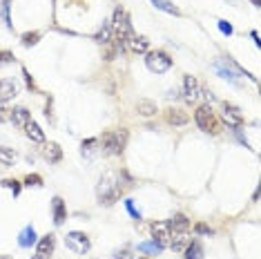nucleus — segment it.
Masks as SVG:
<instances>
[{
    "mask_svg": "<svg viewBox=\"0 0 261 259\" xmlns=\"http://www.w3.org/2000/svg\"><path fill=\"white\" fill-rule=\"evenodd\" d=\"M123 192V183H121V174L114 172V170H107L103 177L99 179V185H96V197H99V201L105 203V206H110L114 203Z\"/></svg>",
    "mask_w": 261,
    "mask_h": 259,
    "instance_id": "nucleus-1",
    "label": "nucleus"
},
{
    "mask_svg": "<svg viewBox=\"0 0 261 259\" xmlns=\"http://www.w3.org/2000/svg\"><path fill=\"white\" fill-rule=\"evenodd\" d=\"M101 152L107 156L112 154H121L125 143H128V130H110L101 137Z\"/></svg>",
    "mask_w": 261,
    "mask_h": 259,
    "instance_id": "nucleus-2",
    "label": "nucleus"
},
{
    "mask_svg": "<svg viewBox=\"0 0 261 259\" xmlns=\"http://www.w3.org/2000/svg\"><path fill=\"white\" fill-rule=\"evenodd\" d=\"M215 69H217V74H219L221 78H228V81H232V83H237V76H241V74L250 76L248 72H244V69L239 67L237 63H232L230 58L217 61V63H215ZM250 78H252V76H250ZM252 81H255V78H252Z\"/></svg>",
    "mask_w": 261,
    "mask_h": 259,
    "instance_id": "nucleus-3",
    "label": "nucleus"
},
{
    "mask_svg": "<svg viewBox=\"0 0 261 259\" xmlns=\"http://www.w3.org/2000/svg\"><path fill=\"white\" fill-rule=\"evenodd\" d=\"M145 65H147V69L154 72V74H163V72H168V69L172 67V58L165 52H147Z\"/></svg>",
    "mask_w": 261,
    "mask_h": 259,
    "instance_id": "nucleus-4",
    "label": "nucleus"
},
{
    "mask_svg": "<svg viewBox=\"0 0 261 259\" xmlns=\"http://www.w3.org/2000/svg\"><path fill=\"white\" fill-rule=\"evenodd\" d=\"M65 246L70 248L72 253H76V255H85L92 244H89V237H87L85 232L72 230V232H67V237H65Z\"/></svg>",
    "mask_w": 261,
    "mask_h": 259,
    "instance_id": "nucleus-5",
    "label": "nucleus"
},
{
    "mask_svg": "<svg viewBox=\"0 0 261 259\" xmlns=\"http://www.w3.org/2000/svg\"><path fill=\"white\" fill-rule=\"evenodd\" d=\"M194 121H197V125L201 127L203 132H217V121H215V114H212L210 105L197 107V112H194Z\"/></svg>",
    "mask_w": 261,
    "mask_h": 259,
    "instance_id": "nucleus-6",
    "label": "nucleus"
},
{
    "mask_svg": "<svg viewBox=\"0 0 261 259\" xmlns=\"http://www.w3.org/2000/svg\"><path fill=\"white\" fill-rule=\"evenodd\" d=\"M221 119H223V123H226L228 127H241L244 125V114H241V109L230 105V103H223Z\"/></svg>",
    "mask_w": 261,
    "mask_h": 259,
    "instance_id": "nucleus-7",
    "label": "nucleus"
},
{
    "mask_svg": "<svg viewBox=\"0 0 261 259\" xmlns=\"http://www.w3.org/2000/svg\"><path fill=\"white\" fill-rule=\"evenodd\" d=\"M152 237H154V242L161 244L163 248L170 244V237H172V226L170 221H154L152 224Z\"/></svg>",
    "mask_w": 261,
    "mask_h": 259,
    "instance_id": "nucleus-8",
    "label": "nucleus"
},
{
    "mask_svg": "<svg viewBox=\"0 0 261 259\" xmlns=\"http://www.w3.org/2000/svg\"><path fill=\"white\" fill-rule=\"evenodd\" d=\"M147 47H150V41H147L145 36H136L134 31L130 34L128 43H125V49H130V52H134V54H145Z\"/></svg>",
    "mask_w": 261,
    "mask_h": 259,
    "instance_id": "nucleus-9",
    "label": "nucleus"
},
{
    "mask_svg": "<svg viewBox=\"0 0 261 259\" xmlns=\"http://www.w3.org/2000/svg\"><path fill=\"white\" fill-rule=\"evenodd\" d=\"M190 242H192V237L188 235V230H183V232H174V237H170V244H168V246L172 248L174 253H183Z\"/></svg>",
    "mask_w": 261,
    "mask_h": 259,
    "instance_id": "nucleus-10",
    "label": "nucleus"
},
{
    "mask_svg": "<svg viewBox=\"0 0 261 259\" xmlns=\"http://www.w3.org/2000/svg\"><path fill=\"white\" fill-rule=\"evenodd\" d=\"M183 94H186L188 103H192V101H197L199 98V81L194 78V76L188 74L186 78H183Z\"/></svg>",
    "mask_w": 261,
    "mask_h": 259,
    "instance_id": "nucleus-11",
    "label": "nucleus"
},
{
    "mask_svg": "<svg viewBox=\"0 0 261 259\" xmlns=\"http://www.w3.org/2000/svg\"><path fill=\"white\" fill-rule=\"evenodd\" d=\"M9 119H12L14 125L25 127L29 121H31V114H29L27 107H14V109H9Z\"/></svg>",
    "mask_w": 261,
    "mask_h": 259,
    "instance_id": "nucleus-12",
    "label": "nucleus"
},
{
    "mask_svg": "<svg viewBox=\"0 0 261 259\" xmlns=\"http://www.w3.org/2000/svg\"><path fill=\"white\" fill-rule=\"evenodd\" d=\"M54 244H56V239H54V235H47V237H43L41 242L36 244V255L38 257H43V259H47L49 255L54 253Z\"/></svg>",
    "mask_w": 261,
    "mask_h": 259,
    "instance_id": "nucleus-13",
    "label": "nucleus"
},
{
    "mask_svg": "<svg viewBox=\"0 0 261 259\" xmlns=\"http://www.w3.org/2000/svg\"><path fill=\"white\" fill-rule=\"evenodd\" d=\"M18 92L16 83L12 81V78H5V81H0V103H5V101H9V98H14Z\"/></svg>",
    "mask_w": 261,
    "mask_h": 259,
    "instance_id": "nucleus-14",
    "label": "nucleus"
},
{
    "mask_svg": "<svg viewBox=\"0 0 261 259\" xmlns=\"http://www.w3.org/2000/svg\"><path fill=\"white\" fill-rule=\"evenodd\" d=\"M165 121H168L170 125H186V123L190 121V116H188L186 112H181V109H168V112H165Z\"/></svg>",
    "mask_w": 261,
    "mask_h": 259,
    "instance_id": "nucleus-15",
    "label": "nucleus"
},
{
    "mask_svg": "<svg viewBox=\"0 0 261 259\" xmlns=\"http://www.w3.org/2000/svg\"><path fill=\"white\" fill-rule=\"evenodd\" d=\"M52 210H54V224L60 226L65 221V217H67V213H65V203H63V199H60V197H54Z\"/></svg>",
    "mask_w": 261,
    "mask_h": 259,
    "instance_id": "nucleus-16",
    "label": "nucleus"
},
{
    "mask_svg": "<svg viewBox=\"0 0 261 259\" xmlns=\"http://www.w3.org/2000/svg\"><path fill=\"white\" fill-rule=\"evenodd\" d=\"M25 132H27V137L34 141V143H45V134H43V130L38 127V123L29 121L27 125H25Z\"/></svg>",
    "mask_w": 261,
    "mask_h": 259,
    "instance_id": "nucleus-17",
    "label": "nucleus"
},
{
    "mask_svg": "<svg viewBox=\"0 0 261 259\" xmlns=\"http://www.w3.org/2000/svg\"><path fill=\"white\" fill-rule=\"evenodd\" d=\"M18 244H20L23 248L34 246V244H36V230H34V226H27V228L20 232V237H18Z\"/></svg>",
    "mask_w": 261,
    "mask_h": 259,
    "instance_id": "nucleus-18",
    "label": "nucleus"
},
{
    "mask_svg": "<svg viewBox=\"0 0 261 259\" xmlns=\"http://www.w3.org/2000/svg\"><path fill=\"white\" fill-rule=\"evenodd\" d=\"M163 246L157 242H143L139 244V253H145V255H150V257H157V255H161Z\"/></svg>",
    "mask_w": 261,
    "mask_h": 259,
    "instance_id": "nucleus-19",
    "label": "nucleus"
},
{
    "mask_svg": "<svg viewBox=\"0 0 261 259\" xmlns=\"http://www.w3.org/2000/svg\"><path fill=\"white\" fill-rule=\"evenodd\" d=\"M60 156H63V150H60V145L58 143H49L45 148V159L52 163H58L60 161Z\"/></svg>",
    "mask_w": 261,
    "mask_h": 259,
    "instance_id": "nucleus-20",
    "label": "nucleus"
},
{
    "mask_svg": "<svg viewBox=\"0 0 261 259\" xmlns=\"http://www.w3.org/2000/svg\"><path fill=\"white\" fill-rule=\"evenodd\" d=\"M170 226L174 228V232H183L190 228V221L186 219V214H174V217L170 219Z\"/></svg>",
    "mask_w": 261,
    "mask_h": 259,
    "instance_id": "nucleus-21",
    "label": "nucleus"
},
{
    "mask_svg": "<svg viewBox=\"0 0 261 259\" xmlns=\"http://www.w3.org/2000/svg\"><path fill=\"white\" fill-rule=\"evenodd\" d=\"M94 41L99 43V45H107V43L112 41V23H105L99 34L94 36Z\"/></svg>",
    "mask_w": 261,
    "mask_h": 259,
    "instance_id": "nucleus-22",
    "label": "nucleus"
},
{
    "mask_svg": "<svg viewBox=\"0 0 261 259\" xmlns=\"http://www.w3.org/2000/svg\"><path fill=\"white\" fill-rule=\"evenodd\" d=\"M183 253H186V259H203V248L199 242H190Z\"/></svg>",
    "mask_w": 261,
    "mask_h": 259,
    "instance_id": "nucleus-23",
    "label": "nucleus"
},
{
    "mask_svg": "<svg viewBox=\"0 0 261 259\" xmlns=\"http://www.w3.org/2000/svg\"><path fill=\"white\" fill-rule=\"evenodd\" d=\"M16 152L12 150V148H0V166H14V163H16Z\"/></svg>",
    "mask_w": 261,
    "mask_h": 259,
    "instance_id": "nucleus-24",
    "label": "nucleus"
},
{
    "mask_svg": "<svg viewBox=\"0 0 261 259\" xmlns=\"http://www.w3.org/2000/svg\"><path fill=\"white\" fill-rule=\"evenodd\" d=\"M152 5L157 7V9H161V12H165V14H172V16H179L181 14L170 0H152Z\"/></svg>",
    "mask_w": 261,
    "mask_h": 259,
    "instance_id": "nucleus-25",
    "label": "nucleus"
},
{
    "mask_svg": "<svg viewBox=\"0 0 261 259\" xmlns=\"http://www.w3.org/2000/svg\"><path fill=\"white\" fill-rule=\"evenodd\" d=\"M139 114H141V116H152V114H157V103H152V101H147V98L139 101Z\"/></svg>",
    "mask_w": 261,
    "mask_h": 259,
    "instance_id": "nucleus-26",
    "label": "nucleus"
},
{
    "mask_svg": "<svg viewBox=\"0 0 261 259\" xmlns=\"http://www.w3.org/2000/svg\"><path fill=\"white\" fill-rule=\"evenodd\" d=\"M96 143H99V138H87V141H83V154H92Z\"/></svg>",
    "mask_w": 261,
    "mask_h": 259,
    "instance_id": "nucleus-27",
    "label": "nucleus"
},
{
    "mask_svg": "<svg viewBox=\"0 0 261 259\" xmlns=\"http://www.w3.org/2000/svg\"><path fill=\"white\" fill-rule=\"evenodd\" d=\"M2 185H5V188H9V190L14 192V197L20 195V185H18V181H12V179H7V181H2Z\"/></svg>",
    "mask_w": 261,
    "mask_h": 259,
    "instance_id": "nucleus-28",
    "label": "nucleus"
},
{
    "mask_svg": "<svg viewBox=\"0 0 261 259\" xmlns=\"http://www.w3.org/2000/svg\"><path fill=\"white\" fill-rule=\"evenodd\" d=\"M38 38H41V34L38 31H34V34H25L23 36V45H34V43H38Z\"/></svg>",
    "mask_w": 261,
    "mask_h": 259,
    "instance_id": "nucleus-29",
    "label": "nucleus"
},
{
    "mask_svg": "<svg viewBox=\"0 0 261 259\" xmlns=\"http://www.w3.org/2000/svg\"><path fill=\"white\" fill-rule=\"evenodd\" d=\"M25 185H34V188H38V185H43V179L38 177V174H29V177L25 179Z\"/></svg>",
    "mask_w": 261,
    "mask_h": 259,
    "instance_id": "nucleus-30",
    "label": "nucleus"
},
{
    "mask_svg": "<svg viewBox=\"0 0 261 259\" xmlns=\"http://www.w3.org/2000/svg\"><path fill=\"white\" fill-rule=\"evenodd\" d=\"M219 29H221V34H226V36H232V31H234L228 20H219Z\"/></svg>",
    "mask_w": 261,
    "mask_h": 259,
    "instance_id": "nucleus-31",
    "label": "nucleus"
},
{
    "mask_svg": "<svg viewBox=\"0 0 261 259\" xmlns=\"http://www.w3.org/2000/svg\"><path fill=\"white\" fill-rule=\"evenodd\" d=\"M194 232H199V235H208V237H212V228H208L205 224H197V226H194Z\"/></svg>",
    "mask_w": 261,
    "mask_h": 259,
    "instance_id": "nucleus-32",
    "label": "nucleus"
},
{
    "mask_svg": "<svg viewBox=\"0 0 261 259\" xmlns=\"http://www.w3.org/2000/svg\"><path fill=\"white\" fill-rule=\"evenodd\" d=\"M0 14H2V18H5V23H7V27H12V20H9V2H2V9H0Z\"/></svg>",
    "mask_w": 261,
    "mask_h": 259,
    "instance_id": "nucleus-33",
    "label": "nucleus"
},
{
    "mask_svg": "<svg viewBox=\"0 0 261 259\" xmlns=\"http://www.w3.org/2000/svg\"><path fill=\"white\" fill-rule=\"evenodd\" d=\"M125 208H128V210H130V214H132L134 219H141V213H139V210H136V208H134V203L130 201V199H128V201H125Z\"/></svg>",
    "mask_w": 261,
    "mask_h": 259,
    "instance_id": "nucleus-34",
    "label": "nucleus"
},
{
    "mask_svg": "<svg viewBox=\"0 0 261 259\" xmlns=\"http://www.w3.org/2000/svg\"><path fill=\"white\" fill-rule=\"evenodd\" d=\"M7 119H9V109L2 107V103H0V123H5Z\"/></svg>",
    "mask_w": 261,
    "mask_h": 259,
    "instance_id": "nucleus-35",
    "label": "nucleus"
},
{
    "mask_svg": "<svg viewBox=\"0 0 261 259\" xmlns=\"http://www.w3.org/2000/svg\"><path fill=\"white\" fill-rule=\"evenodd\" d=\"M14 58H12V54L9 52H0V63H12Z\"/></svg>",
    "mask_w": 261,
    "mask_h": 259,
    "instance_id": "nucleus-36",
    "label": "nucleus"
},
{
    "mask_svg": "<svg viewBox=\"0 0 261 259\" xmlns=\"http://www.w3.org/2000/svg\"><path fill=\"white\" fill-rule=\"evenodd\" d=\"M250 36H252V41H255L257 45H259V34H257V31H252V34H250Z\"/></svg>",
    "mask_w": 261,
    "mask_h": 259,
    "instance_id": "nucleus-37",
    "label": "nucleus"
},
{
    "mask_svg": "<svg viewBox=\"0 0 261 259\" xmlns=\"http://www.w3.org/2000/svg\"><path fill=\"white\" fill-rule=\"evenodd\" d=\"M250 2H252L255 7H261V0H250Z\"/></svg>",
    "mask_w": 261,
    "mask_h": 259,
    "instance_id": "nucleus-38",
    "label": "nucleus"
},
{
    "mask_svg": "<svg viewBox=\"0 0 261 259\" xmlns=\"http://www.w3.org/2000/svg\"><path fill=\"white\" fill-rule=\"evenodd\" d=\"M34 259H43V257H38V255H36V257H34Z\"/></svg>",
    "mask_w": 261,
    "mask_h": 259,
    "instance_id": "nucleus-39",
    "label": "nucleus"
},
{
    "mask_svg": "<svg viewBox=\"0 0 261 259\" xmlns=\"http://www.w3.org/2000/svg\"><path fill=\"white\" fill-rule=\"evenodd\" d=\"M0 259H9V257H0Z\"/></svg>",
    "mask_w": 261,
    "mask_h": 259,
    "instance_id": "nucleus-40",
    "label": "nucleus"
},
{
    "mask_svg": "<svg viewBox=\"0 0 261 259\" xmlns=\"http://www.w3.org/2000/svg\"><path fill=\"white\" fill-rule=\"evenodd\" d=\"M230 2H234V0H230Z\"/></svg>",
    "mask_w": 261,
    "mask_h": 259,
    "instance_id": "nucleus-41",
    "label": "nucleus"
}]
</instances>
